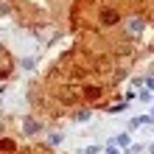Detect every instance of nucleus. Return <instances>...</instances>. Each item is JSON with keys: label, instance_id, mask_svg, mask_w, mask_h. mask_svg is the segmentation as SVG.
Wrapping results in <instances>:
<instances>
[{"label": "nucleus", "instance_id": "1", "mask_svg": "<svg viewBox=\"0 0 154 154\" xmlns=\"http://www.w3.org/2000/svg\"><path fill=\"white\" fill-rule=\"evenodd\" d=\"M143 28H146V23H143L140 17H129V20H126V34H132V37H140Z\"/></svg>", "mask_w": 154, "mask_h": 154}, {"label": "nucleus", "instance_id": "2", "mask_svg": "<svg viewBox=\"0 0 154 154\" xmlns=\"http://www.w3.org/2000/svg\"><path fill=\"white\" fill-rule=\"evenodd\" d=\"M118 20H121V17H118L115 8H104V11H101V25H115Z\"/></svg>", "mask_w": 154, "mask_h": 154}, {"label": "nucleus", "instance_id": "3", "mask_svg": "<svg viewBox=\"0 0 154 154\" xmlns=\"http://www.w3.org/2000/svg\"><path fill=\"white\" fill-rule=\"evenodd\" d=\"M23 132H25V134H31V137H34V134L39 132V123L34 121V118H25V121H23Z\"/></svg>", "mask_w": 154, "mask_h": 154}, {"label": "nucleus", "instance_id": "4", "mask_svg": "<svg viewBox=\"0 0 154 154\" xmlns=\"http://www.w3.org/2000/svg\"><path fill=\"white\" fill-rule=\"evenodd\" d=\"M81 95H84V101H95V98L101 95V87H84Z\"/></svg>", "mask_w": 154, "mask_h": 154}, {"label": "nucleus", "instance_id": "5", "mask_svg": "<svg viewBox=\"0 0 154 154\" xmlns=\"http://www.w3.org/2000/svg\"><path fill=\"white\" fill-rule=\"evenodd\" d=\"M14 149H17L14 140H3V137H0V151H3V154H11Z\"/></svg>", "mask_w": 154, "mask_h": 154}, {"label": "nucleus", "instance_id": "6", "mask_svg": "<svg viewBox=\"0 0 154 154\" xmlns=\"http://www.w3.org/2000/svg\"><path fill=\"white\" fill-rule=\"evenodd\" d=\"M20 67L23 70H34V67H37V59H34V56H23L20 59Z\"/></svg>", "mask_w": 154, "mask_h": 154}, {"label": "nucleus", "instance_id": "7", "mask_svg": "<svg viewBox=\"0 0 154 154\" xmlns=\"http://www.w3.org/2000/svg\"><path fill=\"white\" fill-rule=\"evenodd\" d=\"M90 115H93L90 109H79V112L73 115V121H79V123H81V121H90Z\"/></svg>", "mask_w": 154, "mask_h": 154}, {"label": "nucleus", "instance_id": "8", "mask_svg": "<svg viewBox=\"0 0 154 154\" xmlns=\"http://www.w3.org/2000/svg\"><path fill=\"white\" fill-rule=\"evenodd\" d=\"M6 14H11V3L8 0H0V17H6Z\"/></svg>", "mask_w": 154, "mask_h": 154}, {"label": "nucleus", "instance_id": "9", "mask_svg": "<svg viewBox=\"0 0 154 154\" xmlns=\"http://www.w3.org/2000/svg\"><path fill=\"white\" fill-rule=\"evenodd\" d=\"M115 143H118V146H129V132L118 134V137H115Z\"/></svg>", "mask_w": 154, "mask_h": 154}, {"label": "nucleus", "instance_id": "10", "mask_svg": "<svg viewBox=\"0 0 154 154\" xmlns=\"http://www.w3.org/2000/svg\"><path fill=\"white\" fill-rule=\"evenodd\" d=\"M123 109H126V104H112L106 112H109V115H118V112H123Z\"/></svg>", "mask_w": 154, "mask_h": 154}, {"label": "nucleus", "instance_id": "11", "mask_svg": "<svg viewBox=\"0 0 154 154\" xmlns=\"http://www.w3.org/2000/svg\"><path fill=\"white\" fill-rule=\"evenodd\" d=\"M98 151H101V146H87L84 149V154H98Z\"/></svg>", "mask_w": 154, "mask_h": 154}, {"label": "nucleus", "instance_id": "12", "mask_svg": "<svg viewBox=\"0 0 154 154\" xmlns=\"http://www.w3.org/2000/svg\"><path fill=\"white\" fill-rule=\"evenodd\" d=\"M56 143H62V134L56 132V134H51V146H56Z\"/></svg>", "mask_w": 154, "mask_h": 154}, {"label": "nucleus", "instance_id": "13", "mask_svg": "<svg viewBox=\"0 0 154 154\" xmlns=\"http://www.w3.org/2000/svg\"><path fill=\"white\" fill-rule=\"evenodd\" d=\"M106 154H121V151H118L115 146H106Z\"/></svg>", "mask_w": 154, "mask_h": 154}, {"label": "nucleus", "instance_id": "14", "mask_svg": "<svg viewBox=\"0 0 154 154\" xmlns=\"http://www.w3.org/2000/svg\"><path fill=\"white\" fill-rule=\"evenodd\" d=\"M149 118H151V123H154V109H151V112H149Z\"/></svg>", "mask_w": 154, "mask_h": 154}, {"label": "nucleus", "instance_id": "15", "mask_svg": "<svg viewBox=\"0 0 154 154\" xmlns=\"http://www.w3.org/2000/svg\"><path fill=\"white\" fill-rule=\"evenodd\" d=\"M3 129H6V126H3V123H0V134H3Z\"/></svg>", "mask_w": 154, "mask_h": 154}, {"label": "nucleus", "instance_id": "16", "mask_svg": "<svg viewBox=\"0 0 154 154\" xmlns=\"http://www.w3.org/2000/svg\"><path fill=\"white\" fill-rule=\"evenodd\" d=\"M45 154H51V151H45Z\"/></svg>", "mask_w": 154, "mask_h": 154}]
</instances>
